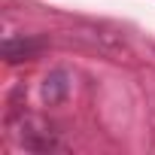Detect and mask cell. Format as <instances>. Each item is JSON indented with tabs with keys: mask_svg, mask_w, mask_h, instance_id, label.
Returning a JSON list of instances; mask_svg holds the SVG:
<instances>
[{
	"mask_svg": "<svg viewBox=\"0 0 155 155\" xmlns=\"http://www.w3.org/2000/svg\"><path fill=\"white\" fill-rule=\"evenodd\" d=\"M21 134H18V140H21V146L25 149H34V152H49V149H55L58 143H55V131L43 122V119H37V116H21Z\"/></svg>",
	"mask_w": 155,
	"mask_h": 155,
	"instance_id": "1",
	"label": "cell"
},
{
	"mask_svg": "<svg viewBox=\"0 0 155 155\" xmlns=\"http://www.w3.org/2000/svg\"><path fill=\"white\" fill-rule=\"evenodd\" d=\"M43 40H37V37H9V40H3V61H9V64H18V61H34L40 52H43Z\"/></svg>",
	"mask_w": 155,
	"mask_h": 155,
	"instance_id": "2",
	"label": "cell"
},
{
	"mask_svg": "<svg viewBox=\"0 0 155 155\" xmlns=\"http://www.w3.org/2000/svg\"><path fill=\"white\" fill-rule=\"evenodd\" d=\"M70 94V73L67 70H52L46 79H43V101L49 107H58L64 104Z\"/></svg>",
	"mask_w": 155,
	"mask_h": 155,
	"instance_id": "3",
	"label": "cell"
}]
</instances>
